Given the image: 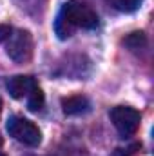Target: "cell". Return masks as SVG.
Returning <instances> with one entry per match:
<instances>
[{
    "label": "cell",
    "instance_id": "12",
    "mask_svg": "<svg viewBox=\"0 0 154 156\" xmlns=\"http://www.w3.org/2000/svg\"><path fill=\"white\" fill-rule=\"evenodd\" d=\"M2 144H4V142H2V136H0V147H2Z\"/></svg>",
    "mask_w": 154,
    "mask_h": 156
},
{
    "label": "cell",
    "instance_id": "7",
    "mask_svg": "<svg viewBox=\"0 0 154 156\" xmlns=\"http://www.w3.org/2000/svg\"><path fill=\"white\" fill-rule=\"evenodd\" d=\"M107 5H111L113 9L120 11V13H134L140 9L143 0H105Z\"/></svg>",
    "mask_w": 154,
    "mask_h": 156
},
{
    "label": "cell",
    "instance_id": "6",
    "mask_svg": "<svg viewBox=\"0 0 154 156\" xmlns=\"http://www.w3.org/2000/svg\"><path fill=\"white\" fill-rule=\"evenodd\" d=\"M91 109V102L87 96L83 94H73V96H65L62 98V111L67 116H78L83 115Z\"/></svg>",
    "mask_w": 154,
    "mask_h": 156
},
{
    "label": "cell",
    "instance_id": "11",
    "mask_svg": "<svg viewBox=\"0 0 154 156\" xmlns=\"http://www.w3.org/2000/svg\"><path fill=\"white\" fill-rule=\"evenodd\" d=\"M0 113H2V98H0Z\"/></svg>",
    "mask_w": 154,
    "mask_h": 156
},
{
    "label": "cell",
    "instance_id": "10",
    "mask_svg": "<svg viewBox=\"0 0 154 156\" xmlns=\"http://www.w3.org/2000/svg\"><path fill=\"white\" fill-rule=\"evenodd\" d=\"M11 33H13V29L7 24H0V42H5V40L9 38Z\"/></svg>",
    "mask_w": 154,
    "mask_h": 156
},
{
    "label": "cell",
    "instance_id": "4",
    "mask_svg": "<svg viewBox=\"0 0 154 156\" xmlns=\"http://www.w3.org/2000/svg\"><path fill=\"white\" fill-rule=\"evenodd\" d=\"M5 42H7L5 51H7L11 60H15L16 64H24V62L31 60V56H33V37L29 31L18 29V31L11 33Z\"/></svg>",
    "mask_w": 154,
    "mask_h": 156
},
{
    "label": "cell",
    "instance_id": "5",
    "mask_svg": "<svg viewBox=\"0 0 154 156\" xmlns=\"http://www.w3.org/2000/svg\"><path fill=\"white\" fill-rule=\"evenodd\" d=\"M35 87H38L37 80L33 76H27V75H18V76H13L7 80V91L16 100L27 96Z\"/></svg>",
    "mask_w": 154,
    "mask_h": 156
},
{
    "label": "cell",
    "instance_id": "9",
    "mask_svg": "<svg viewBox=\"0 0 154 156\" xmlns=\"http://www.w3.org/2000/svg\"><path fill=\"white\" fill-rule=\"evenodd\" d=\"M123 44H125L129 49L136 51V49H140V47H143V45L147 44V37H145V33H142V31H134V33H131L127 38L123 40Z\"/></svg>",
    "mask_w": 154,
    "mask_h": 156
},
{
    "label": "cell",
    "instance_id": "2",
    "mask_svg": "<svg viewBox=\"0 0 154 156\" xmlns=\"http://www.w3.org/2000/svg\"><path fill=\"white\" fill-rule=\"evenodd\" d=\"M7 133L9 136H13L16 142L29 145V147H37L42 142V133L40 129L27 118L24 116H11L7 120Z\"/></svg>",
    "mask_w": 154,
    "mask_h": 156
},
{
    "label": "cell",
    "instance_id": "8",
    "mask_svg": "<svg viewBox=\"0 0 154 156\" xmlns=\"http://www.w3.org/2000/svg\"><path fill=\"white\" fill-rule=\"evenodd\" d=\"M42 107H44V93L40 91V87H35L27 94V109L33 113H38Z\"/></svg>",
    "mask_w": 154,
    "mask_h": 156
},
{
    "label": "cell",
    "instance_id": "13",
    "mask_svg": "<svg viewBox=\"0 0 154 156\" xmlns=\"http://www.w3.org/2000/svg\"><path fill=\"white\" fill-rule=\"evenodd\" d=\"M0 156H5V154H4V153H0Z\"/></svg>",
    "mask_w": 154,
    "mask_h": 156
},
{
    "label": "cell",
    "instance_id": "3",
    "mask_svg": "<svg viewBox=\"0 0 154 156\" xmlns=\"http://www.w3.org/2000/svg\"><path fill=\"white\" fill-rule=\"evenodd\" d=\"M109 116H111V122H113V125L116 127V131L120 133L121 138L132 136L138 131L140 122H142L140 111H136L134 107H129V105H116V107H113Z\"/></svg>",
    "mask_w": 154,
    "mask_h": 156
},
{
    "label": "cell",
    "instance_id": "1",
    "mask_svg": "<svg viewBox=\"0 0 154 156\" xmlns=\"http://www.w3.org/2000/svg\"><path fill=\"white\" fill-rule=\"evenodd\" d=\"M78 27H82V29L98 27V15L89 4H85L82 0H69L67 4L62 5V9L58 13L54 31L60 40H65Z\"/></svg>",
    "mask_w": 154,
    "mask_h": 156
}]
</instances>
